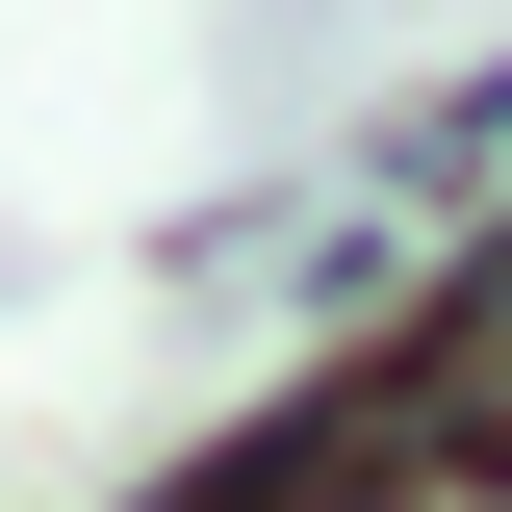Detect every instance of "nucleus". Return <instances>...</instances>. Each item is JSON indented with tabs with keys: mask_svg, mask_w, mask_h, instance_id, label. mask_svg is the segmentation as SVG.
I'll use <instances>...</instances> for the list:
<instances>
[{
	"mask_svg": "<svg viewBox=\"0 0 512 512\" xmlns=\"http://www.w3.org/2000/svg\"><path fill=\"white\" fill-rule=\"evenodd\" d=\"M410 487H487V436H461L436 359H359V384H308L282 436H231L180 512H410Z\"/></svg>",
	"mask_w": 512,
	"mask_h": 512,
	"instance_id": "f257e3e1",
	"label": "nucleus"
}]
</instances>
